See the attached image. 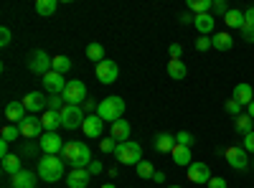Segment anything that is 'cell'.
Instances as JSON below:
<instances>
[{"label":"cell","instance_id":"cell-1","mask_svg":"<svg viewBox=\"0 0 254 188\" xmlns=\"http://www.w3.org/2000/svg\"><path fill=\"white\" fill-rule=\"evenodd\" d=\"M61 160L69 163L71 168H87L92 163V150L87 148V142H76V140H69L61 150Z\"/></svg>","mask_w":254,"mask_h":188},{"label":"cell","instance_id":"cell-2","mask_svg":"<svg viewBox=\"0 0 254 188\" xmlns=\"http://www.w3.org/2000/svg\"><path fill=\"white\" fill-rule=\"evenodd\" d=\"M64 163L61 158H56V155H44L38 160V178L41 181H46V183H56V181H61L64 178Z\"/></svg>","mask_w":254,"mask_h":188},{"label":"cell","instance_id":"cell-3","mask_svg":"<svg viewBox=\"0 0 254 188\" xmlns=\"http://www.w3.org/2000/svg\"><path fill=\"white\" fill-rule=\"evenodd\" d=\"M122 115H125V99L122 97H107V99H102L99 107H97V117L102 122L115 125L117 120H122Z\"/></svg>","mask_w":254,"mask_h":188},{"label":"cell","instance_id":"cell-4","mask_svg":"<svg viewBox=\"0 0 254 188\" xmlns=\"http://www.w3.org/2000/svg\"><path fill=\"white\" fill-rule=\"evenodd\" d=\"M117 160L125 163V165H137L142 160V148H140V142H120L117 145V150H115Z\"/></svg>","mask_w":254,"mask_h":188},{"label":"cell","instance_id":"cell-5","mask_svg":"<svg viewBox=\"0 0 254 188\" xmlns=\"http://www.w3.org/2000/svg\"><path fill=\"white\" fill-rule=\"evenodd\" d=\"M51 56L44 51V49H36V51H31L28 54V71H33V74H38L41 79H44L49 71H51Z\"/></svg>","mask_w":254,"mask_h":188},{"label":"cell","instance_id":"cell-6","mask_svg":"<svg viewBox=\"0 0 254 188\" xmlns=\"http://www.w3.org/2000/svg\"><path fill=\"white\" fill-rule=\"evenodd\" d=\"M61 97H64L66 104H76V107H81V104L87 102V87H84V81L71 79V81H66V89H64Z\"/></svg>","mask_w":254,"mask_h":188},{"label":"cell","instance_id":"cell-7","mask_svg":"<svg viewBox=\"0 0 254 188\" xmlns=\"http://www.w3.org/2000/svg\"><path fill=\"white\" fill-rule=\"evenodd\" d=\"M84 110L76 107V104H66V107L61 110V127H66V130H76L84 125Z\"/></svg>","mask_w":254,"mask_h":188},{"label":"cell","instance_id":"cell-8","mask_svg":"<svg viewBox=\"0 0 254 188\" xmlns=\"http://www.w3.org/2000/svg\"><path fill=\"white\" fill-rule=\"evenodd\" d=\"M224 158H226V163H229L234 171H247V168H252V160L247 158V150L239 148V145H234V148H226V150H224Z\"/></svg>","mask_w":254,"mask_h":188},{"label":"cell","instance_id":"cell-9","mask_svg":"<svg viewBox=\"0 0 254 188\" xmlns=\"http://www.w3.org/2000/svg\"><path fill=\"white\" fill-rule=\"evenodd\" d=\"M120 76V66H117V61H110V59H104L97 64V79L102 81V84H115Z\"/></svg>","mask_w":254,"mask_h":188},{"label":"cell","instance_id":"cell-10","mask_svg":"<svg viewBox=\"0 0 254 188\" xmlns=\"http://www.w3.org/2000/svg\"><path fill=\"white\" fill-rule=\"evenodd\" d=\"M20 102H23L26 112H33V115H36V112H46V110H49V99H46L44 94H41V92H28Z\"/></svg>","mask_w":254,"mask_h":188},{"label":"cell","instance_id":"cell-11","mask_svg":"<svg viewBox=\"0 0 254 188\" xmlns=\"http://www.w3.org/2000/svg\"><path fill=\"white\" fill-rule=\"evenodd\" d=\"M38 145H41V150H44L46 155H56V153L64 150V145H66V142L59 137V132H44Z\"/></svg>","mask_w":254,"mask_h":188},{"label":"cell","instance_id":"cell-12","mask_svg":"<svg viewBox=\"0 0 254 188\" xmlns=\"http://www.w3.org/2000/svg\"><path fill=\"white\" fill-rule=\"evenodd\" d=\"M18 127H20V135H23V137H31V140L44 135V125H41V117H36V115H28L23 122L18 125Z\"/></svg>","mask_w":254,"mask_h":188},{"label":"cell","instance_id":"cell-13","mask_svg":"<svg viewBox=\"0 0 254 188\" xmlns=\"http://www.w3.org/2000/svg\"><path fill=\"white\" fill-rule=\"evenodd\" d=\"M211 178H214V176H211V168H208V163H190L188 165V181L190 183H208Z\"/></svg>","mask_w":254,"mask_h":188},{"label":"cell","instance_id":"cell-14","mask_svg":"<svg viewBox=\"0 0 254 188\" xmlns=\"http://www.w3.org/2000/svg\"><path fill=\"white\" fill-rule=\"evenodd\" d=\"M44 89L46 92H51V97L54 94H64V89H66V79H64V74H56V71H49L46 76H44Z\"/></svg>","mask_w":254,"mask_h":188},{"label":"cell","instance_id":"cell-15","mask_svg":"<svg viewBox=\"0 0 254 188\" xmlns=\"http://www.w3.org/2000/svg\"><path fill=\"white\" fill-rule=\"evenodd\" d=\"M92 181V173L87 168H71V173L66 176V186L69 188H87Z\"/></svg>","mask_w":254,"mask_h":188},{"label":"cell","instance_id":"cell-16","mask_svg":"<svg viewBox=\"0 0 254 188\" xmlns=\"http://www.w3.org/2000/svg\"><path fill=\"white\" fill-rule=\"evenodd\" d=\"M231 99H237L242 107H247V104L254 102V87L247 84V81H239V84L234 87V94H231Z\"/></svg>","mask_w":254,"mask_h":188},{"label":"cell","instance_id":"cell-17","mask_svg":"<svg viewBox=\"0 0 254 188\" xmlns=\"http://www.w3.org/2000/svg\"><path fill=\"white\" fill-rule=\"evenodd\" d=\"M193 26H196V31L201 36H208V33H214V28H216V18L211 13H201V15L193 18Z\"/></svg>","mask_w":254,"mask_h":188},{"label":"cell","instance_id":"cell-18","mask_svg":"<svg viewBox=\"0 0 254 188\" xmlns=\"http://www.w3.org/2000/svg\"><path fill=\"white\" fill-rule=\"evenodd\" d=\"M102 130H104V122L97 117V115H89L81 125V132L87 137H102Z\"/></svg>","mask_w":254,"mask_h":188},{"label":"cell","instance_id":"cell-19","mask_svg":"<svg viewBox=\"0 0 254 188\" xmlns=\"http://www.w3.org/2000/svg\"><path fill=\"white\" fill-rule=\"evenodd\" d=\"M5 117L10 125H20L28 115H26V107H23V102H8V107H5Z\"/></svg>","mask_w":254,"mask_h":188},{"label":"cell","instance_id":"cell-20","mask_svg":"<svg viewBox=\"0 0 254 188\" xmlns=\"http://www.w3.org/2000/svg\"><path fill=\"white\" fill-rule=\"evenodd\" d=\"M10 188H36V173L33 171H20L18 176H13Z\"/></svg>","mask_w":254,"mask_h":188},{"label":"cell","instance_id":"cell-21","mask_svg":"<svg viewBox=\"0 0 254 188\" xmlns=\"http://www.w3.org/2000/svg\"><path fill=\"white\" fill-rule=\"evenodd\" d=\"M155 150L158 153H173V148H176V135H171V132H160L158 137H155Z\"/></svg>","mask_w":254,"mask_h":188},{"label":"cell","instance_id":"cell-22","mask_svg":"<svg viewBox=\"0 0 254 188\" xmlns=\"http://www.w3.org/2000/svg\"><path fill=\"white\" fill-rule=\"evenodd\" d=\"M41 125H44V130L46 132H56L61 127V112H51L46 110L44 115H41Z\"/></svg>","mask_w":254,"mask_h":188},{"label":"cell","instance_id":"cell-23","mask_svg":"<svg viewBox=\"0 0 254 188\" xmlns=\"http://www.w3.org/2000/svg\"><path fill=\"white\" fill-rule=\"evenodd\" d=\"M130 132H132V127H130V122H127V120H117L112 125V137L117 142H127V140H130Z\"/></svg>","mask_w":254,"mask_h":188},{"label":"cell","instance_id":"cell-24","mask_svg":"<svg viewBox=\"0 0 254 188\" xmlns=\"http://www.w3.org/2000/svg\"><path fill=\"white\" fill-rule=\"evenodd\" d=\"M186 74H188V69H186V64L181 59H171V61H168V76H171L173 81L186 79Z\"/></svg>","mask_w":254,"mask_h":188},{"label":"cell","instance_id":"cell-25","mask_svg":"<svg viewBox=\"0 0 254 188\" xmlns=\"http://www.w3.org/2000/svg\"><path fill=\"white\" fill-rule=\"evenodd\" d=\"M173 163L176 165H186V168H188V165L190 163H193V155H190V148H183V145H178L176 142V148H173Z\"/></svg>","mask_w":254,"mask_h":188},{"label":"cell","instance_id":"cell-26","mask_svg":"<svg viewBox=\"0 0 254 188\" xmlns=\"http://www.w3.org/2000/svg\"><path fill=\"white\" fill-rule=\"evenodd\" d=\"M211 41H214V49L216 51H231V46H234V38H231V33H226V31L211 36Z\"/></svg>","mask_w":254,"mask_h":188},{"label":"cell","instance_id":"cell-27","mask_svg":"<svg viewBox=\"0 0 254 188\" xmlns=\"http://www.w3.org/2000/svg\"><path fill=\"white\" fill-rule=\"evenodd\" d=\"M234 130H237L239 135H249V132H254V120H252L249 115H239V117L234 120Z\"/></svg>","mask_w":254,"mask_h":188},{"label":"cell","instance_id":"cell-28","mask_svg":"<svg viewBox=\"0 0 254 188\" xmlns=\"http://www.w3.org/2000/svg\"><path fill=\"white\" fill-rule=\"evenodd\" d=\"M224 23L229 26V28H244V13L242 10H234V8H231L229 13H226V18H224Z\"/></svg>","mask_w":254,"mask_h":188},{"label":"cell","instance_id":"cell-29","mask_svg":"<svg viewBox=\"0 0 254 188\" xmlns=\"http://www.w3.org/2000/svg\"><path fill=\"white\" fill-rule=\"evenodd\" d=\"M56 0H36V13L41 15V18H49V15H54L56 13Z\"/></svg>","mask_w":254,"mask_h":188},{"label":"cell","instance_id":"cell-30","mask_svg":"<svg viewBox=\"0 0 254 188\" xmlns=\"http://www.w3.org/2000/svg\"><path fill=\"white\" fill-rule=\"evenodd\" d=\"M69 69H71V59H69V56H64V54L54 56V61H51V71H56V74H66Z\"/></svg>","mask_w":254,"mask_h":188},{"label":"cell","instance_id":"cell-31","mask_svg":"<svg viewBox=\"0 0 254 188\" xmlns=\"http://www.w3.org/2000/svg\"><path fill=\"white\" fill-rule=\"evenodd\" d=\"M20 171H23V168H20V158L18 155H8L3 160V173L5 176H18Z\"/></svg>","mask_w":254,"mask_h":188},{"label":"cell","instance_id":"cell-32","mask_svg":"<svg viewBox=\"0 0 254 188\" xmlns=\"http://www.w3.org/2000/svg\"><path fill=\"white\" fill-rule=\"evenodd\" d=\"M211 5H214V0H188V10L193 15H201V13H208Z\"/></svg>","mask_w":254,"mask_h":188},{"label":"cell","instance_id":"cell-33","mask_svg":"<svg viewBox=\"0 0 254 188\" xmlns=\"http://www.w3.org/2000/svg\"><path fill=\"white\" fill-rule=\"evenodd\" d=\"M18 137H23V135H20V127H18V125H5L3 132H0V140H5V142H15Z\"/></svg>","mask_w":254,"mask_h":188},{"label":"cell","instance_id":"cell-34","mask_svg":"<svg viewBox=\"0 0 254 188\" xmlns=\"http://www.w3.org/2000/svg\"><path fill=\"white\" fill-rule=\"evenodd\" d=\"M137 176H140L142 181H153V176H155V168H153V163H147V160H140V163H137Z\"/></svg>","mask_w":254,"mask_h":188},{"label":"cell","instance_id":"cell-35","mask_svg":"<svg viewBox=\"0 0 254 188\" xmlns=\"http://www.w3.org/2000/svg\"><path fill=\"white\" fill-rule=\"evenodd\" d=\"M87 56H89V61H94V64H99V61H104V49H102V44H89L87 46Z\"/></svg>","mask_w":254,"mask_h":188},{"label":"cell","instance_id":"cell-36","mask_svg":"<svg viewBox=\"0 0 254 188\" xmlns=\"http://www.w3.org/2000/svg\"><path fill=\"white\" fill-rule=\"evenodd\" d=\"M64 107H66V102H64V97H61V94L49 97V110H51V112H61Z\"/></svg>","mask_w":254,"mask_h":188},{"label":"cell","instance_id":"cell-37","mask_svg":"<svg viewBox=\"0 0 254 188\" xmlns=\"http://www.w3.org/2000/svg\"><path fill=\"white\" fill-rule=\"evenodd\" d=\"M176 142L178 145H183V148H193V135H190V132H186V130H181L178 135H176Z\"/></svg>","mask_w":254,"mask_h":188},{"label":"cell","instance_id":"cell-38","mask_svg":"<svg viewBox=\"0 0 254 188\" xmlns=\"http://www.w3.org/2000/svg\"><path fill=\"white\" fill-rule=\"evenodd\" d=\"M117 145H120V142H117L115 137H102L99 150H102V153H115V150H117Z\"/></svg>","mask_w":254,"mask_h":188},{"label":"cell","instance_id":"cell-39","mask_svg":"<svg viewBox=\"0 0 254 188\" xmlns=\"http://www.w3.org/2000/svg\"><path fill=\"white\" fill-rule=\"evenodd\" d=\"M224 110H226V112H229L231 117H234V120H237V117L242 115V104H239L237 99H229V102L224 104Z\"/></svg>","mask_w":254,"mask_h":188},{"label":"cell","instance_id":"cell-40","mask_svg":"<svg viewBox=\"0 0 254 188\" xmlns=\"http://www.w3.org/2000/svg\"><path fill=\"white\" fill-rule=\"evenodd\" d=\"M211 10H214V15H221V18H226V13H229L231 8L226 5V0H214V5H211Z\"/></svg>","mask_w":254,"mask_h":188},{"label":"cell","instance_id":"cell-41","mask_svg":"<svg viewBox=\"0 0 254 188\" xmlns=\"http://www.w3.org/2000/svg\"><path fill=\"white\" fill-rule=\"evenodd\" d=\"M208 49H214V41H211V36H198L196 51H208Z\"/></svg>","mask_w":254,"mask_h":188},{"label":"cell","instance_id":"cell-42","mask_svg":"<svg viewBox=\"0 0 254 188\" xmlns=\"http://www.w3.org/2000/svg\"><path fill=\"white\" fill-rule=\"evenodd\" d=\"M239 33H242V38L247 41V44H254V26H249V23H244V28H242Z\"/></svg>","mask_w":254,"mask_h":188},{"label":"cell","instance_id":"cell-43","mask_svg":"<svg viewBox=\"0 0 254 188\" xmlns=\"http://www.w3.org/2000/svg\"><path fill=\"white\" fill-rule=\"evenodd\" d=\"M242 148H244L247 153H254V132L244 135V142H242Z\"/></svg>","mask_w":254,"mask_h":188},{"label":"cell","instance_id":"cell-44","mask_svg":"<svg viewBox=\"0 0 254 188\" xmlns=\"http://www.w3.org/2000/svg\"><path fill=\"white\" fill-rule=\"evenodd\" d=\"M87 171H89V173H92V176H99V173H102V171H104V165H102V163H99V160H92V163H89V165H87Z\"/></svg>","mask_w":254,"mask_h":188},{"label":"cell","instance_id":"cell-45","mask_svg":"<svg viewBox=\"0 0 254 188\" xmlns=\"http://www.w3.org/2000/svg\"><path fill=\"white\" fill-rule=\"evenodd\" d=\"M8 44H10V28L3 26L0 28V46H8Z\"/></svg>","mask_w":254,"mask_h":188},{"label":"cell","instance_id":"cell-46","mask_svg":"<svg viewBox=\"0 0 254 188\" xmlns=\"http://www.w3.org/2000/svg\"><path fill=\"white\" fill-rule=\"evenodd\" d=\"M168 54H171V59H181V56H183V46H181V44H171Z\"/></svg>","mask_w":254,"mask_h":188},{"label":"cell","instance_id":"cell-47","mask_svg":"<svg viewBox=\"0 0 254 188\" xmlns=\"http://www.w3.org/2000/svg\"><path fill=\"white\" fill-rule=\"evenodd\" d=\"M206 186H208V188H226V181H224V178H219V176H214Z\"/></svg>","mask_w":254,"mask_h":188},{"label":"cell","instance_id":"cell-48","mask_svg":"<svg viewBox=\"0 0 254 188\" xmlns=\"http://www.w3.org/2000/svg\"><path fill=\"white\" fill-rule=\"evenodd\" d=\"M8 148H10V142H5V140H0V160H5L10 153H8Z\"/></svg>","mask_w":254,"mask_h":188},{"label":"cell","instance_id":"cell-49","mask_svg":"<svg viewBox=\"0 0 254 188\" xmlns=\"http://www.w3.org/2000/svg\"><path fill=\"white\" fill-rule=\"evenodd\" d=\"M97 107H99V104H97L94 99H87V102H84V104H81V110H87V112H94Z\"/></svg>","mask_w":254,"mask_h":188},{"label":"cell","instance_id":"cell-50","mask_svg":"<svg viewBox=\"0 0 254 188\" xmlns=\"http://www.w3.org/2000/svg\"><path fill=\"white\" fill-rule=\"evenodd\" d=\"M193 18H196V15H190V13H183V15L178 18V23H181V26H188V23H193Z\"/></svg>","mask_w":254,"mask_h":188},{"label":"cell","instance_id":"cell-51","mask_svg":"<svg viewBox=\"0 0 254 188\" xmlns=\"http://www.w3.org/2000/svg\"><path fill=\"white\" fill-rule=\"evenodd\" d=\"M244 23L254 26V8H247V10H244Z\"/></svg>","mask_w":254,"mask_h":188},{"label":"cell","instance_id":"cell-52","mask_svg":"<svg viewBox=\"0 0 254 188\" xmlns=\"http://www.w3.org/2000/svg\"><path fill=\"white\" fill-rule=\"evenodd\" d=\"M153 181H155V183H163V181H165V173H163V171H155Z\"/></svg>","mask_w":254,"mask_h":188},{"label":"cell","instance_id":"cell-53","mask_svg":"<svg viewBox=\"0 0 254 188\" xmlns=\"http://www.w3.org/2000/svg\"><path fill=\"white\" fill-rule=\"evenodd\" d=\"M247 115L254 120V102H252V104H247Z\"/></svg>","mask_w":254,"mask_h":188},{"label":"cell","instance_id":"cell-54","mask_svg":"<svg viewBox=\"0 0 254 188\" xmlns=\"http://www.w3.org/2000/svg\"><path fill=\"white\" fill-rule=\"evenodd\" d=\"M102 188H117V186H115V183H104Z\"/></svg>","mask_w":254,"mask_h":188},{"label":"cell","instance_id":"cell-55","mask_svg":"<svg viewBox=\"0 0 254 188\" xmlns=\"http://www.w3.org/2000/svg\"><path fill=\"white\" fill-rule=\"evenodd\" d=\"M165 188H181V186H165Z\"/></svg>","mask_w":254,"mask_h":188},{"label":"cell","instance_id":"cell-56","mask_svg":"<svg viewBox=\"0 0 254 188\" xmlns=\"http://www.w3.org/2000/svg\"><path fill=\"white\" fill-rule=\"evenodd\" d=\"M252 171H254V160H252Z\"/></svg>","mask_w":254,"mask_h":188}]
</instances>
